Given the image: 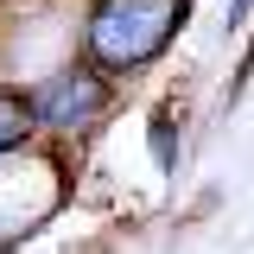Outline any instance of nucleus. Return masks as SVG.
Instances as JSON below:
<instances>
[{
    "mask_svg": "<svg viewBox=\"0 0 254 254\" xmlns=\"http://www.w3.org/2000/svg\"><path fill=\"white\" fill-rule=\"evenodd\" d=\"M185 13H190V0H89V13H83V51L108 76L146 70L178 38Z\"/></svg>",
    "mask_w": 254,
    "mask_h": 254,
    "instance_id": "nucleus-1",
    "label": "nucleus"
},
{
    "mask_svg": "<svg viewBox=\"0 0 254 254\" xmlns=\"http://www.w3.org/2000/svg\"><path fill=\"white\" fill-rule=\"evenodd\" d=\"M108 70H95V64H70V70H58V76H45L38 89L26 95L32 102V121L51 127V133H83V127H95L102 115H108Z\"/></svg>",
    "mask_w": 254,
    "mask_h": 254,
    "instance_id": "nucleus-2",
    "label": "nucleus"
},
{
    "mask_svg": "<svg viewBox=\"0 0 254 254\" xmlns=\"http://www.w3.org/2000/svg\"><path fill=\"white\" fill-rule=\"evenodd\" d=\"M32 133H38V121H32V102L19 89H0V159L19 153Z\"/></svg>",
    "mask_w": 254,
    "mask_h": 254,
    "instance_id": "nucleus-3",
    "label": "nucleus"
},
{
    "mask_svg": "<svg viewBox=\"0 0 254 254\" xmlns=\"http://www.w3.org/2000/svg\"><path fill=\"white\" fill-rule=\"evenodd\" d=\"M248 13H254V0H229V26H242Z\"/></svg>",
    "mask_w": 254,
    "mask_h": 254,
    "instance_id": "nucleus-4",
    "label": "nucleus"
}]
</instances>
